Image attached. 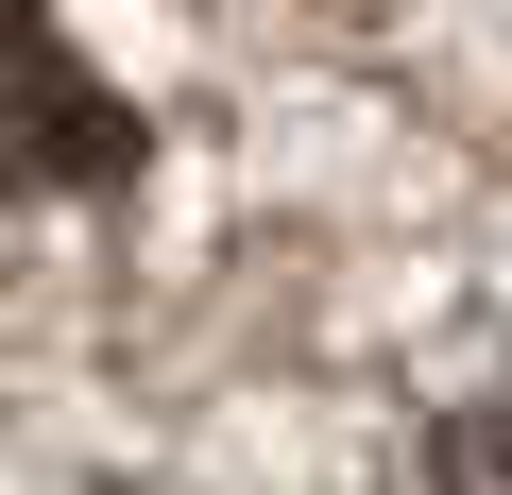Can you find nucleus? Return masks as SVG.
Listing matches in <instances>:
<instances>
[{
	"label": "nucleus",
	"mask_w": 512,
	"mask_h": 495,
	"mask_svg": "<svg viewBox=\"0 0 512 495\" xmlns=\"http://www.w3.org/2000/svg\"><path fill=\"white\" fill-rule=\"evenodd\" d=\"M120 171H137V120L103 103V69L35 18V0H0V205L120 188Z\"/></svg>",
	"instance_id": "f257e3e1"
},
{
	"label": "nucleus",
	"mask_w": 512,
	"mask_h": 495,
	"mask_svg": "<svg viewBox=\"0 0 512 495\" xmlns=\"http://www.w3.org/2000/svg\"><path fill=\"white\" fill-rule=\"evenodd\" d=\"M444 495H512V393L478 427H444Z\"/></svg>",
	"instance_id": "f03ea898"
}]
</instances>
